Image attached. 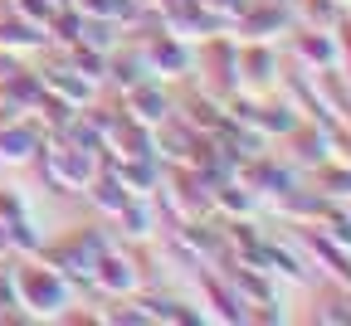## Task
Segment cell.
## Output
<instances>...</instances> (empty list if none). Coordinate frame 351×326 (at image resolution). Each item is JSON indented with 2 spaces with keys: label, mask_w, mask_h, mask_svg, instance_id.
<instances>
[{
  "label": "cell",
  "mask_w": 351,
  "mask_h": 326,
  "mask_svg": "<svg viewBox=\"0 0 351 326\" xmlns=\"http://www.w3.org/2000/svg\"><path fill=\"white\" fill-rule=\"evenodd\" d=\"M15 288H20V307H25V316H34V321H44V316H64L69 312V302H73V283L54 268V263H44L39 253L34 258H25L20 268H15Z\"/></svg>",
  "instance_id": "1"
},
{
  "label": "cell",
  "mask_w": 351,
  "mask_h": 326,
  "mask_svg": "<svg viewBox=\"0 0 351 326\" xmlns=\"http://www.w3.org/2000/svg\"><path fill=\"white\" fill-rule=\"evenodd\" d=\"M108 249H112V244L98 234V229H73V234H64L59 244H44L39 258L54 263L69 283H93V263H98V253H108Z\"/></svg>",
  "instance_id": "2"
},
{
  "label": "cell",
  "mask_w": 351,
  "mask_h": 326,
  "mask_svg": "<svg viewBox=\"0 0 351 326\" xmlns=\"http://www.w3.org/2000/svg\"><path fill=\"white\" fill-rule=\"evenodd\" d=\"M137 49H142V59H147L152 78H186V73L195 68V49H191L186 39L166 34V29H156V34L137 39Z\"/></svg>",
  "instance_id": "3"
},
{
  "label": "cell",
  "mask_w": 351,
  "mask_h": 326,
  "mask_svg": "<svg viewBox=\"0 0 351 326\" xmlns=\"http://www.w3.org/2000/svg\"><path fill=\"white\" fill-rule=\"evenodd\" d=\"M239 44H274L283 29H293V5H278V0H258V5L239 10Z\"/></svg>",
  "instance_id": "4"
},
{
  "label": "cell",
  "mask_w": 351,
  "mask_h": 326,
  "mask_svg": "<svg viewBox=\"0 0 351 326\" xmlns=\"http://www.w3.org/2000/svg\"><path fill=\"white\" fill-rule=\"evenodd\" d=\"M93 288H98L103 297H137V288H142V268H137V258L122 253V249L98 253V263H93Z\"/></svg>",
  "instance_id": "5"
},
{
  "label": "cell",
  "mask_w": 351,
  "mask_h": 326,
  "mask_svg": "<svg viewBox=\"0 0 351 326\" xmlns=\"http://www.w3.org/2000/svg\"><path fill=\"white\" fill-rule=\"evenodd\" d=\"M127 92V112L122 117H132V122H142V127H166L171 122V98L161 92V78H142V83H132V88H122Z\"/></svg>",
  "instance_id": "6"
},
{
  "label": "cell",
  "mask_w": 351,
  "mask_h": 326,
  "mask_svg": "<svg viewBox=\"0 0 351 326\" xmlns=\"http://www.w3.org/2000/svg\"><path fill=\"white\" fill-rule=\"evenodd\" d=\"M293 59L307 68V73H327V68H341V44H337V29H298L293 34Z\"/></svg>",
  "instance_id": "7"
},
{
  "label": "cell",
  "mask_w": 351,
  "mask_h": 326,
  "mask_svg": "<svg viewBox=\"0 0 351 326\" xmlns=\"http://www.w3.org/2000/svg\"><path fill=\"white\" fill-rule=\"evenodd\" d=\"M254 263H258V268H269L274 277H288V283H307V258H302V253H298L288 239L278 244V239H269V234H263V239H258Z\"/></svg>",
  "instance_id": "8"
},
{
  "label": "cell",
  "mask_w": 351,
  "mask_h": 326,
  "mask_svg": "<svg viewBox=\"0 0 351 326\" xmlns=\"http://www.w3.org/2000/svg\"><path fill=\"white\" fill-rule=\"evenodd\" d=\"M39 83H44V92H54L59 103H69V108H88L93 103V78H83L78 68H69V64H59V68H44L39 73Z\"/></svg>",
  "instance_id": "9"
},
{
  "label": "cell",
  "mask_w": 351,
  "mask_h": 326,
  "mask_svg": "<svg viewBox=\"0 0 351 326\" xmlns=\"http://www.w3.org/2000/svg\"><path fill=\"white\" fill-rule=\"evenodd\" d=\"M112 219H117V234L132 239V244H147L156 229H161V219H156V200H152V195H147V200H142V195H132Z\"/></svg>",
  "instance_id": "10"
},
{
  "label": "cell",
  "mask_w": 351,
  "mask_h": 326,
  "mask_svg": "<svg viewBox=\"0 0 351 326\" xmlns=\"http://www.w3.org/2000/svg\"><path fill=\"white\" fill-rule=\"evenodd\" d=\"M44 142H49V131H39V122H29V117L0 127V156L5 161H29Z\"/></svg>",
  "instance_id": "11"
},
{
  "label": "cell",
  "mask_w": 351,
  "mask_h": 326,
  "mask_svg": "<svg viewBox=\"0 0 351 326\" xmlns=\"http://www.w3.org/2000/svg\"><path fill=\"white\" fill-rule=\"evenodd\" d=\"M341 15H346L341 0H293V20L302 29H337Z\"/></svg>",
  "instance_id": "12"
},
{
  "label": "cell",
  "mask_w": 351,
  "mask_h": 326,
  "mask_svg": "<svg viewBox=\"0 0 351 326\" xmlns=\"http://www.w3.org/2000/svg\"><path fill=\"white\" fill-rule=\"evenodd\" d=\"M176 122H186V127H191V131H200V136H215L230 117H225V103H215V98H191V103H186V112L176 117Z\"/></svg>",
  "instance_id": "13"
},
{
  "label": "cell",
  "mask_w": 351,
  "mask_h": 326,
  "mask_svg": "<svg viewBox=\"0 0 351 326\" xmlns=\"http://www.w3.org/2000/svg\"><path fill=\"white\" fill-rule=\"evenodd\" d=\"M302 117H298V108L293 103H254V127L263 131V136H288L293 127H298Z\"/></svg>",
  "instance_id": "14"
},
{
  "label": "cell",
  "mask_w": 351,
  "mask_h": 326,
  "mask_svg": "<svg viewBox=\"0 0 351 326\" xmlns=\"http://www.w3.org/2000/svg\"><path fill=\"white\" fill-rule=\"evenodd\" d=\"M317 185H322V195L332 205H351V161H322L317 166Z\"/></svg>",
  "instance_id": "15"
},
{
  "label": "cell",
  "mask_w": 351,
  "mask_h": 326,
  "mask_svg": "<svg viewBox=\"0 0 351 326\" xmlns=\"http://www.w3.org/2000/svg\"><path fill=\"white\" fill-rule=\"evenodd\" d=\"M88 200H93V205H98L103 214H117V210H122V205H127L132 195H127V185H122V180L112 175V171H98L93 180H88Z\"/></svg>",
  "instance_id": "16"
},
{
  "label": "cell",
  "mask_w": 351,
  "mask_h": 326,
  "mask_svg": "<svg viewBox=\"0 0 351 326\" xmlns=\"http://www.w3.org/2000/svg\"><path fill=\"white\" fill-rule=\"evenodd\" d=\"M5 234H10V253H25V258H34V253L44 249L39 229H34V219H29V210H25V214H15V219H5Z\"/></svg>",
  "instance_id": "17"
},
{
  "label": "cell",
  "mask_w": 351,
  "mask_h": 326,
  "mask_svg": "<svg viewBox=\"0 0 351 326\" xmlns=\"http://www.w3.org/2000/svg\"><path fill=\"white\" fill-rule=\"evenodd\" d=\"M317 229L337 244V249H346L351 253V205H327V214L317 219Z\"/></svg>",
  "instance_id": "18"
},
{
  "label": "cell",
  "mask_w": 351,
  "mask_h": 326,
  "mask_svg": "<svg viewBox=\"0 0 351 326\" xmlns=\"http://www.w3.org/2000/svg\"><path fill=\"white\" fill-rule=\"evenodd\" d=\"M69 68H78L83 78H108V54L103 49H88V44H69Z\"/></svg>",
  "instance_id": "19"
},
{
  "label": "cell",
  "mask_w": 351,
  "mask_h": 326,
  "mask_svg": "<svg viewBox=\"0 0 351 326\" xmlns=\"http://www.w3.org/2000/svg\"><path fill=\"white\" fill-rule=\"evenodd\" d=\"M64 10V0H15V15L20 20H29V25H39L44 34H49V20Z\"/></svg>",
  "instance_id": "20"
},
{
  "label": "cell",
  "mask_w": 351,
  "mask_h": 326,
  "mask_svg": "<svg viewBox=\"0 0 351 326\" xmlns=\"http://www.w3.org/2000/svg\"><path fill=\"white\" fill-rule=\"evenodd\" d=\"M0 316H25L20 288H15V268H0Z\"/></svg>",
  "instance_id": "21"
},
{
  "label": "cell",
  "mask_w": 351,
  "mask_h": 326,
  "mask_svg": "<svg viewBox=\"0 0 351 326\" xmlns=\"http://www.w3.org/2000/svg\"><path fill=\"white\" fill-rule=\"evenodd\" d=\"M15 214H25V200H20V190L0 185V224H5V219H15Z\"/></svg>",
  "instance_id": "22"
},
{
  "label": "cell",
  "mask_w": 351,
  "mask_h": 326,
  "mask_svg": "<svg viewBox=\"0 0 351 326\" xmlns=\"http://www.w3.org/2000/svg\"><path fill=\"white\" fill-rule=\"evenodd\" d=\"M337 44H341V59L351 64V15H341V20H337Z\"/></svg>",
  "instance_id": "23"
},
{
  "label": "cell",
  "mask_w": 351,
  "mask_h": 326,
  "mask_svg": "<svg viewBox=\"0 0 351 326\" xmlns=\"http://www.w3.org/2000/svg\"><path fill=\"white\" fill-rule=\"evenodd\" d=\"M0 258H10V234H5V224H0Z\"/></svg>",
  "instance_id": "24"
},
{
  "label": "cell",
  "mask_w": 351,
  "mask_h": 326,
  "mask_svg": "<svg viewBox=\"0 0 351 326\" xmlns=\"http://www.w3.org/2000/svg\"><path fill=\"white\" fill-rule=\"evenodd\" d=\"M341 297H346V307H351V288H341Z\"/></svg>",
  "instance_id": "25"
},
{
  "label": "cell",
  "mask_w": 351,
  "mask_h": 326,
  "mask_svg": "<svg viewBox=\"0 0 351 326\" xmlns=\"http://www.w3.org/2000/svg\"><path fill=\"white\" fill-rule=\"evenodd\" d=\"M278 5H293V0H278Z\"/></svg>",
  "instance_id": "26"
},
{
  "label": "cell",
  "mask_w": 351,
  "mask_h": 326,
  "mask_svg": "<svg viewBox=\"0 0 351 326\" xmlns=\"http://www.w3.org/2000/svg\"><path fill=\"white\" fill-rule=\"evenodd\" d=\"M346 83H351V73H346Z\"/></svg>",
  "instance_id": "27"
}]
</instances>
